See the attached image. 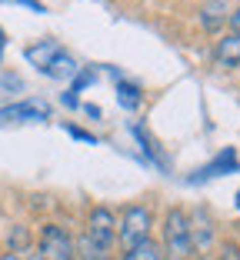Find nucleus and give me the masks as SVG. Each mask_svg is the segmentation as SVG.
<instances>
[{
  "label": "nucleus",
  "instance_id": "f257e3e1",
  "mask_svg": "<svg viewBox=\"0 0 240 260\" xmlns=\"http://www.w3.org/2000/svg\"><path fill=\"white\" fill-rule=\"evenodd\" d=\"M163 240H160V253L167 260H190L194 244H190V220H187L184 207H170L163 214Z\"/></svg>",
  "mask_w": 240,
  "mask_h": 260
},
{
  "label": "nucleus",
  "instance_id": "f03ea898",
  "mask_svg": "<svg viewBox=\"0 0 240 260\" xmlns=\"http://www.w3.org/2000/svg\"><path fill=\"white\" fill-rule=\"evenodd\" d=\"M150 227H154V214L144 204H130L120 210V227H117V240L124 250H133L144 240H150Z\"/></svg>",
  "mask_w": 240,
  "mask_h": 260
},
{
  "label": "nucleus",
  "instance_id": "7ed1b4c3",
  "mask_svg": "<svg viewBox=\"0 0 240 260\" xmlns=\"http://www.w3.org/2000/svg\"><path fill=\"white\" fill-rule=\"evenodd\" d=\"M84 237H87V244H90L93 250L110 253V247H114V240H117V217H114L110 207H93L90 217H87Z\"/></svg>",
  "mask_w": 240,
  "mask_h": 260
},
{
  "label": "nucleus",
  "instance_id": "20e7f679",
  "mask_svg": "<svg viewBox=\"0 0 240 260\" xmlns=\"http://www.w3.org/2000/svg\"><path fill=\"white\" fill-rule=\"evenodd\" d=\"M37 253L44 260H77V244L60 223H44L37 240Z\"/></svg>",
  "mask_w": 240,
  "mask_h": 260
},
{
  "label": "nucleus",
  "instance_id": "39448f33",
  "mask_svg": "<svg viewBox=\"0 0 240 260\" xmlns=\"http://www.w3.org/2000/svg\"><path fill=\"white\" fill-rule=\"evenodd\" d=\"M50 120V104L40 97H27L0 107V127H20V123H44Z\"/></svg>",
  "mask_w": 240,
  "mask_h": 260
},
{
  "label": "nucleus",
  "instance_id": "423d86ee",
  "mask_svg": "<svg viewBox=\"0 0 240 260\" xmlns=\"http://www.w3.org/2000/svg\"><path fill=\"white\" fill-rule=\"evenodd\" d=\"M240 160H237V150L233 147H224V150L214 157V160H207L203 167H197L194 174L187 177L190 184H207V180H214V177H224V174H237Z\"/></svg>",
  "mask_w": 240,
  "mask_h": 260
},
{
  "label": "nucleus",
  "instance_id": "0eeeda50",
  "mask_svg": "<svg viewBox=\"0 0 240 260\" xmlns=\"http://www.w3.org/2000/svg\"><path fill=\"white\" fill-rule=\"evenodd\" d=\"M187 220H190V244H194V250H207L214 244V220H210L207 207H197L194 214H187Z\"/></svg>",
  "mask_w": 240,
  "mask_h": 260
},
{
  "label": "nucleus",
  "instance_id": "6e6552de",
  "mask_svg": "<svg viewBox=\"0 0 240 260\" xmlns=\"http://www.w3.org/2000/svg\"><path fill=\"white\" fill-rule=\"evenodd\" d=\"M57 54H63V47L57 44V40H37V44H30L27 50H23V57H27V60H30L33 67L40 70V74H44V70L54 63Z\"/></svg>",
  "mask_w": 240,
  "mask_h": 260
},
{
  "label": "nucleus",
  "instance_id": "1a4fd4ad",
  "mask_svg": "<svg viewBox=\"0 0 240 260\" xmlns=\"http://www.w3.org/2000/svg\"><path fill=\"white\" fill-rule=\"evenodd\" d=\"M227 17H230V10H227L224 0H207V4L200 7V27L207 34H220L224 23H227Z\"/></svg>",
  "mask_w": 240,
  "mask_h": 260
},
{
  "label": "nucleus",
  "instance_id": "9d476101",
  "mask_svg": "<svg viewBox=\"0 0 240 260\" xmlns=\"http://www.w3.org/2000/svg\"><path fill=\"white\" fill-rule=\"evenodd\" d=\"M214 60L220 67H240V37L237 34H224L214 47Z\"/></svg>",
  "mask_w": 240,
  "mask_h": 260
},
{
  "label": "nucleus",
  "instance_id": "9b49d317",
  "mask_svg": "<svg viewBox=\"0 0 240 260\" xmlns=\"http://www.w3.org/2000/svg\"><path fill=\"white\" fill-rule=\"evenodd\" d=\"M117 104H120L124 110H137L140 104H144V90H140V84L117 77Z\"/></svg>",
  "mask_w": 240,
  "mask_h": 260
},
{
  "label": "nucleus",
  "instance_id": "f8f14e48",
  "mask_svg": "<svg viewBox=\"0 0 240 260\" xmlns=\"http://www.w3.org/2000/svg\"><path fill=\"white\" fill-rule=\"evenodd\" d=\"M77 70H80L77 60H74V57L63 50V54H57L54 63L44 70V77H54V80H74V77H77Z\"/></svg>",
  "mask_w": 240,
  "mask_h": 260
},
{
  "label": "nucleus",
  "instance_id": "ddd939ff",
  "mask_svg": "<svg viewBox=\"0 0 240 260\" xmlns=\"http://www.w3.org/2000/svg\"><path fill=\"white\" fill-rule=\"evenodd\" d=\"M130 134H133V140L140 144V150L147 153V157H150L154 164H160V150H157V144L150 140V134H147V130L140 127V123H130Z\"/></svg>",
  "mask_w": 240,
  "mask_h": 260
},
{
  "label": "nucleus",
  "instance_id": "4468645a",
  "mask_svg": "<svg viewBox=\"0 0 240 260\" xmlns=\"http://www.w3.org/2000/svg\"><path fill=\"white\" fill-rule=\"evenodd\" d=\"M124 260H163V253H160V247H157L154 240H144L140 247L127 250V253H124Z\"/></svg>",
  "mask_w": 240,
  "mask_h": 260
},
{
  "label": "nucleus",
  "instance_id": "2eb2a0df",
  "mask_svg": "<svg viewBox=\"0 0 240 260\" xmlns=\"http://www.w3.org/2000/svg\"><path fill=\"white\" fill-rule=\"evenodd\" d=\"M23 90V77L20 74H0V104L10 100V93H20Z\"/></svg>",
  "mask_w": 240,
  "mask_h": 260
},
{
  "label": "nucleus",
  "instance_id": "dca6fc26",
  "mask_svg": "<svg viewBox=\"0 0 240 260\" xmlns=\"http://www.w3.org/2000/svg\"><path fill=\"white\" fill-rule=\"evenodd\" d=\"M63 130H67V134H70V137H74V140H84V144H97V137H93V134H90V130H80V127H74V123H63Z\"/></svg>",
  "mask_w": 240,
  "mask_h": 260
},
{
  "label": "nucleus",
  "instance_id": "f3484780",
  "mask_svg": "<svg viewBox=\"0 0 240 260\" xmlns=\"http://www.w3.org/2000/svg\"><path fill=\"white\" fill-rule=\"evenodd\" d=\"M217 260H240V247L237 244H224V250H220Z\"/></svg>",
  "mask_w": 240,
  "mask_h": 260
},
{
  "label": "nucleus",
  "instance_id": "a211bd4d",
  "mask_svg": "<svg viewBox=\"0 0 240 260\" xmlns=\"http://www.w3.org/2000/svg\"><path fill=\"white\" fill-rule=\"evenodd\" d=\"M60 104H63V107H80V100H77V93H74V90H63L60 93Z\"/></svg>",
  "mask_w": 240,
  "mask_h": 260
},
{
  "label": "nucleus",
  "instance_id": "6ab92c4d",
  "mask_svg": "<svg viewBox=\"0 0 240 260\" xmlns=\"http://www.w3.org/2000/svg\"><path fill=\"white\" fill-rule=\"evenodd\" d=\"M227 23H230V34H237V37H240V7L227 17Z\"/></svg>",
  "mask_w": 240,
  "mask_h": 260
},
{
  "label": "nucleus",
  "instance_id": "aec40b11",
  "mask_svg": "<svg viewBox=\"0 0 240 260\" xmlns=\"http://www.w3.org/2000/svg\"><path fill=\"white\" fill-rule=\"evenodd\" d=\"M17 4H23V7L37 10V14H47V7H44V4H40V0H17Z\"/></svg>",
  "mask_w": 240,
  "mask_h": 260
},
{
  "label": "nucleus",
  "instance_id": "412c9836",
  "mask_svg": "<svg viewBox=\"0 0 240 260\" xmlns=\"http://www.w3.org/2000/svg\"><path fill=\"white\" fill-rule=\"evenodd\" d=\"M84 114L87 117H100V107H97V104H84Z\"/></svg>",
  "mask_w": 240,
  "mask_h": 260
},
{
  "label": "nucleus",
  "instance_id": "4be33fe9",
  "mask_svg": "<svg viewBox=\"0 0 240 260\" xmlns=\"http://www.w3.org/2000/svg\"><path fill=\"white\" fill-rule=\"evenodd\" d=\"M4 47H7V34H4V27H0V60H4Z\"/></svg>",
  "mask_w": 240,
  "mask_h": 260
},
{
  "label": "nucleus",
  "instance_id": "5701e85b",
  "mask_svg": "<svg viewBox=\"0 0 240 260\" xmlns=\"http://www.w3.org/2000/svg\"><path fill=\"white\" fill-rule=\"evenodd\" d=\"M0 260H20V257H17V253H10V250H7V253H4V257H0Z\"/></svg>",
  "mask_w": 240,
  "mask_h": 260
},
{
  "label": "nucleus",
  "instance_id": "b1692460",
  "mask_svg": "<svg viewBox=\"0 0 240 260\" xmlns=\"http://www.w3.org/2000/svg\"><path fill=\"white\" fill-rule=\"evenodd\" d=\"M27 260H44V257H40V253H37V250H30V257H27Z\"/></svg>",
  "mask_w": 240,
  "mask_h": 260
},
{
  "label": "nucleus",
  "instance_id": "393cba45",
  "mask_svg": "<svg viewBox=\"0 0 240 260\" xmlns=\"http://www.w3.org/2000/svg\"><path fill=\"white\" fill-rule=\"evenodd\" d=\"M233 204H237V210H240V190H237V193H233Z\"/></svg>",
  "mask_w": 240,
  "mask_h": 260
}]
</instances>
